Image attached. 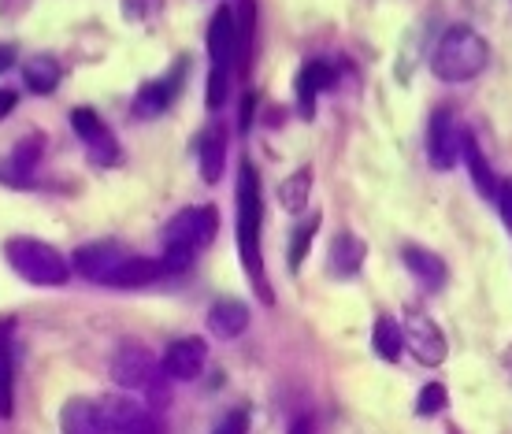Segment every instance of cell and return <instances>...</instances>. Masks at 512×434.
Returning a JSON list of instances; mask_svg holds the SVG:
<instances>
[{"instance_id":"3","label":"cell","mask_w":512,"mask_h":434,"mask_svg":"<svg viewBox=\"0 0 512 434\" xmlns=\"http://www.w3.org/2000/svg\"><path fill=\"white\" fill-rule=\"evenodd\" d=\"M112 379L123 390L145 397V409H164L167 405V379L160 360L145 349V345H123L112 357Z\"/></svg>"},{"instance_id":"33","label":"cell","mask_w":512,"mask_h":434,"mask_svg":"<svg viewBox=\"0 0 512 434\" xmlns=\"http://www.w3.org/2000/svg\"><path fill=\"white\" fill-rule=\"evenodd\" d=\"M15 101H19V97H15L12 90H0V119H4V115H12Z\"/></svg>"},{"instance_id":"18","label":"cell","mask_w":512,"mask_h":434,"mask_svg":"<svg viewBox=\"0 0 512 434\" xmlns=\"http://www.w3.org/2000/svg\"><path fill=\"white\" fill-rule=\"evenodd\" d=\"M179 90V82L175 78H167V82H149V86H141V93L134 97V115L138 119H156V115L167 112V104Z\"/></svg>"},{"instance_id":"20","label":"cell","mask_w":512,"mask_h":434,"mask_svg":"<svg viewBox=\"0 0 512 434\" xmlns=\"http://www.w3.org/2000/svg\"><path fill=\"white\" fill-rule=\"evenodd\" d=\"M60 427L64 434H104L97 420V401H67L60 412Z\"/></svg>"},{"instance_id":"5","label":"cell","mask_w":512,"mask_h":434,"mask_svg":"<svg viewBox=\"0 0 512 434\" xmlns=\"http://www.w3.org/2000/svg\"><path fill=\"white\" fill-rule=\"evenodd\" d=\"M216 230H219V212L212 205L182 208L179 216L167 223L164 245H182V249H190V253H201L205 245H212Z\"/></svg>"},{"instance_id":"9","label":"cell","mask_w":512,"mask_h":434,"mask_svg":"<svg viewBox=\"0 0 512 434\" xmlns=\"http://www.w3.org/2000/svg\"><path fill=\"white\" fill-rule=\"evenodd\" d=\"M127 256L130 253L119 242H90L71 256V271H78L82 279H90V282H104Z\"/></svg>"},{"instance_id":"7","label":"cell","mask_w":512,"mask_h":434,"mask_svg":"<svg viewBox=\"0 0 512 434\" xmlns=\"http://www.w3.org/2000/svg\"><path fill=\"white\" fill-rule=\"evenodd\" d=\"M427 160L435 171H449L461 160V130L453 123L449 108H435L431 123H427Z\"/></svg>"},{"instance_id":"29","label":"cell","mask_w":512,"mask_h":434,"mask_svg":"<svg viewBox=\"0 0 512 434\" xmlns=\"http://www.w3.org/2000/svg\"><path fill=\"white\" fill-rule=\"evenodd\" d=\"M164 275H175V271H186L193 264V253L190 249H182V245H164Z\"/></svg>"},{"instance_id":"36","label":"cell","mask_w":512,"mask_h":434,"mask_svg":"<svg viewBox=\"0 0 512 434\" xmlns=\"http://www.w3.org/2000/svg\"><path fill=\"white\" fill-rule=\"evenodd\" d=\"M253 104H256V97H253V93H249V97H245V101H242V130L249 127V119H253Z\"/></svg>"},{"instance_id":"13","label":"cell","mask_w":512,"mask_h":434,"mask_svg":"<svg viewBox=\"0 0 512 434\" xmlns=\"http://www.w3.org/2000/svg\"><path fill=\"white\" fill-rule=\"evenodd\" d=\"M401 260H405V268L423 282V290H442L449 279L446 271V260L435 256L431 249H423V245H405L401 249Z\"/></svg>"},{"instance_id":"34","label":"cell","mask_w":512,"mask_h":434,"mask_svg":"<svg viewBox=\"0 0 512 434\" xmlns=\"http://www.w3.org/2000/svg\"><path fill=\"white\" fill-rule=\"evenodd\" d=\"M312 431H316L312 416H301V420H294V427H290V434H312Z\"/></svg>"},{"instance_id":"12","label":"cell","mask_w":512,"mask_h":434,"mask_svg":"<svg viewBox=\"0 0 512 434\" xmlns=\"http://www.w3.org/2000/svg\"><path fill=\"white\" fill-rule=\"evenodd\" d=\"M156 279H164V264H160V260L127 256V260L104 279V286H112V290H138V286H149V282H156Z\"/></svg>"},{"instance_id":"19","label":"cell","mask_w":512,"mask_h":434,"mask_svg":"<svg viewBox=\"0 0 512 434\" xmlns=\"http://www.w3.org/2000/svg\"><path fill=\"white\" fill-rule=\"evenodd\" d=\"M223 167H227V130H212L201 141V179L219 182L223 179Z\"/></svg>"},{"instance_id":"24","label":"cell","mask_w":512,"mask_h":434,"mask_svg":"<svg viewBox=\"0 0 512 434\" xmlns=\"http://www.w3.org/2000/svg\"><path fill=\"white\" fill-rule=\"evenodd\" d=\"M15 412V375H12V349L0 334V416L8 420Z\"/></svg>"},{"instance_id":"28","label":"cell","mask_w":512,"mask_h":434,"mask_svg":"<svg viewBox=\"0 0 512 434\" xmlns=\"http://www.w3.org/2000/svg\"><path fill=\"white\" fill-rule=\"evenodd\" d=\"M227 75H231V71H219V67H212V71H208V108H212V112H219V108H223V104H227Z\"/></svg>"},{"instance_id":"4","label":"cell","mask_w":512,"mask_h":434,"mask_svg":"<svg viewBox=\"0 0 512 434\" xmlns=\"http://www.w3.org/2000/svg\"><path fill=\"white\" fill-rule=\"evenodd\" d=\"M4 256L15 268V275L34 282V286H64L71 279V260L60 249H52L49 242H38V238H8Z\"/></svg>"},{"instance_id":"10","label":"cell","mask_w":512,"mask_h":434,"mask_svg":"<svg viewBox=\"0 0 512 434\" xmlns=\"http://www.w3.org/2000/svg\"><path fill=\"white\" fill-rule=\"evenodd\" d=\"M71 127H75V134L82 138V145L90 149V156L97 164H116L119 145H116V138H112V130L104 127V119L93 112V108H75Z\"/></svg>"},{"instance_id":"35","label":"cell","mask_w":512,"mask_h":434,"mask_svg":"<svg viewBox=\"0 0 512 434\" xmlns=\"http://www.w3.org/2000/svg\"><path fill=\"white\" fill-rule=\"evenodd\" d=\"M15 64V49L12 45H0V71H8Z\"/></svg>"},{"instance_id":"22","label":"cell","mask_w":512,"mask_h":434,"mask_svg":"<svg viewBox=\"0 0 512 434\" xmlns=\"http://www.w3.org/2000/svg\"><path fill=\"white\" fill-rule=\"evenodd\" d=\"M372 345L383 360H397L401 357V349H405V334H401V327H397L390 316H379V320H375V331H372Z\"/></svg>"},{"instance_id":"14","label":"cell","mask_w":512,"mask_h":434,"mask_svg":"<svg viewBox=\"0 0 512 434\" xmlns=\"http://www.w3.org/2000/svg\"><path fill=\"white\" fill-rule=\"evenodd\" d=\"M331 86H334V71L323 60H312V64L301 67V75H297V108H301L305 119L316 115V97L323 90H331Z\"/></svg>"},{"instance_id":"6","label":"cell","mask_w":512,"mask_h":434,"mask_svg":"<svg viewBox=\"0 0 512 434\" xmlns=\"http://www.w3.org/2000/svg\"><path fill=\"white\" fill-rule=\"evenodd\" d=\"M401 334H405V345L416 353V360H420V364H427V368H438V364L449 357L446 334H442V327H438L427 312H416V308H409Z\"/></svg>"},{"instance_id":"32","label":"cell","mask_w":512,"mask_h":434,"mask_svg":"<svg viewBox=\"0 0 512 434\" xmlns=\"http://www.w3.org/2000/svg\"><path fill=\"white\" fill-rule=\"evenodd\" d=\"M494 201H498V212L512 234V182H498V197H494Z\"/></svg>"},{"instance_id":"17","label":"cell","mask_w":512,"mask_h":434,"mask_svg":"<svg viewBox=\"0 0 512 434\" xmlns=\"http://www.w3.org/2000/svg\"><path fill=\"white\" fill-rule=\"evenodd\" d=\"M364 242H360L357 234H349V230H342L338 238L331 242V271L338 275V279H349V275H357L360 264H364Z\"/></svg>"},{"instance_id":"25","label":"cell","mask_w":512,"mask_h":434,"mask_svg":"<svg viewBox=\"0 0 512 434\" xmlns=\"http://www.w3.org/2000/svg\"><path fill=\"white\" fill-rule=\"evenodd\" d=\"M316 227H320V216H308L305 223L294 230V238H290V271H301V264H305V256H308V245L316 238Z\"/></svg>"},{"instance_id":"21","label":"cell","mask_w":512,"mask_h":434,"mask_svg":"<svg viewBox=\"0 0 512 434\" xmlns=\"http://www.w3.org/2000/svg\"><path fill=\"white\" fill-rule=\"evenodd\" d=\"M23 78H26V90L52 93L60 86V64L52 56H30L23 67Z\"/></svg>"},{"instance_id":"30","label":"cell","mask_w":512,"mask_h":434,"mask_svg":"<svg viewBox=\"0 0 512 434\" xmlns=\"http://www.w3.org/2000/svg\"><path fill=\"white\" fill-rule=\"evenodd\" d=\"M245 431H249V412L234 409L216 423V431H212V434H245Z\"/></svg>"},{"instance_id":"27","label":"cell","mask_w":512,"mask_h":434,"mask_svg":"<svg viewBox=\"0 0 512 434\" xmlns=\"http://www.w3.org/2000/svg\"><path fill=\"white\" fill-rule=\"evenodd\" d=\"M112 434H164V423L156 420L153 409H141L134 420L123 423V427H119V431H112Z\"/></svg>"},{"instance_id":"31","label":"cell","mask_w":512,"mask_h":434,"mask_svg":"<svg viewBox=\"0 0 512 434\" xmlns=\"http://www.w3.org/2000/svg\"><path fill=\"white\" fill-rule=\"evenodd\" d=\"M38 153H41V138H30V149H26V141L23 145H19V149H15V167H19V171H30V167H34V160H38Z\"/></svg>"},{"instance_id":"16","label":"cell","mask_w":512,"mask_h":434,"mask_svg":"<svg viewBox=\"0 0 512 434\" xmlns=\"http://www.w3.org/2000/svg\"><path fill=\"white\" fill-rule=\"evenodd\" d=\"M249 327V308L242 301H216V305L208 308V331L216 334V338H238V334Z\"/></svg>"},{"instance_id":"8","label":"cell","mask_w":512,"mask_h":434,"mask_svg":"<svg viewBox=\"0 0 512 434\" xmlns=\"http://www.w3.org/2000/svg\"><path fill=\"white\" fill-rule=\"evenodd\" d=\"M205 360H208L205 338H179V342L167 345L160 368H164V375L171 383H193L205 371Z\"/></svg>"},{"instance_id":"26","label":"cell","mask_w":512,"mask_h":434,"mask_svg":"<svg viewBox=\"0 0 512 434\" xmlns=\"http://www.w3.org/2000/svg\"><path fill=\"white\" fill-rule=\"evenodd\" d=\"M446 401H449L446 386H442V383H427L420 390V397H416V416H438V412L446 409Z\"/></svg>"},{"instance_id":"11","label":"cell","mask_w":512,"mask_h":434,"mask_svg":"<svg viewBox=\"0 0 512 434\" xmlns=\"http://www.w3.org/2000/svg\"><path fill=\"white\" fill-rule=\"evenodd\" d=\"M208 56H212V67L219 71H231L234 60L242 56L238 52V19H234V8H216L212 23H208Z\"/></svg>"},{"instance_id":"15","label":"cell","mask_w":512,"mask_h":434,"mask_svg":"<svg viewBox=\"0 0 512 434\" xmlns=\"http://www.w3.org/2000/svg\"><path fill=\"white\" fill-rule=\"evenodd\" d=\"M461 156H464V164H468V175H472L475 190L494 201V197H498V175L490 171V160L483 156L472 130H461Z\"/></svg>"},{"instance_id":"2","label":"cell","mask_w":512,"mask_h":434,"mask_svg":"<svg viewBox=\"0 0 512 434\" xmlns=\"http://www.w3.org/2000/svg\"><path fill=\"white\" fill-rule=\"evenodd\" d=\"M490 60V49L483 34H475L472 26H449L431 56V75L438 82H472Z\"/></svg>"},{"instance_id":"1","label":"cell","mask_w":512,"mask_h":434,"mask_svg":"<svg viewBox=\"0 0 512 434\" xmlns=\"http://www.w3.org/2000/svg\"><path fill=\"white\" fill-rule=\"evenodd\" d=\"M260 223H264L260 179H256L253 164H242V171H238V249H242V264L253 279L260 301L271 305V286L268 275H264V260H260Z\"/></svg>"},{"instance_id":"23","label":"cell","mask_w":512,"mask_h":434,"mask_svg":"<svg viewBox=\"0 0 512 434\" xmlns=\"http://www.w3.org/2000/svg\"><path fill=\"white\" fill-rule=\"evenodd\" d=\"M308 190H312V171H308V167H301V171H294V175L279 186L282 208H286V212H305Z\"/></svg>"}]
</instances>
